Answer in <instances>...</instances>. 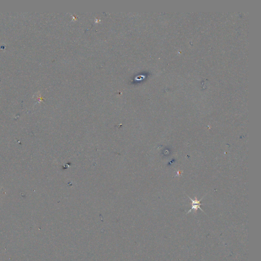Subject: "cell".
<instances>
[{
	"mask_svg": "<svg viewBox=\"0 0 261 261\" xmlns=\"http://www.w3.org/2000/svg\"><path fill=\"white\" fill-rule=\"evenodd\" d=\"M189 197L190 198V199L191 200V202H192V207H191V210L189 211L188 213L190 212L192 210H194L195 211H197L198 209H199L202 210V211H203V210H202V209L200 208V205L202 204H200V201L202 199V198L200 200H198L197 199V198H195V200H193L192 198H190V197Z\"/></svg>",
	"mask_w": 261,
	"mask_h": 261,
	"instance_id": "obj_1",
	"label": "cell"
}]
</instances>
